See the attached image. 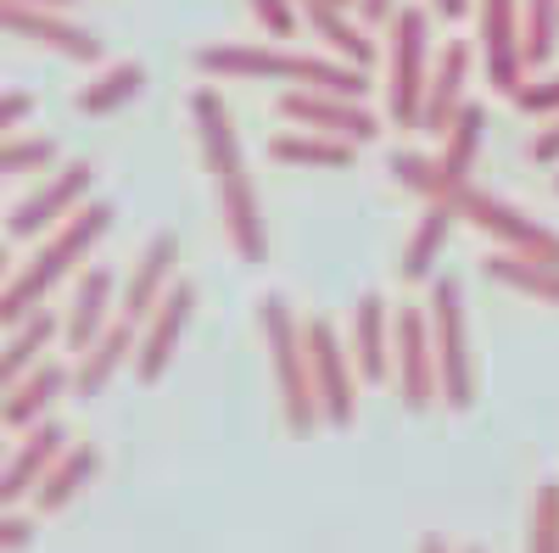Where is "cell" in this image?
Masks as SVG:
<instances>
[{"mask_svg":"<svg viewBox=\"0 0 559 553\" xmlns=\"http://www.w3.org/2000/svg\"><path fill=\"white\" fill-rule=\"evenodd\" d=\"M191 123H197V141H202V163H207V179H213V202H218L229 247H236L241 263H263L269 257L263 202H258V184H252L241 134H236V112L224 107V96L213 84H202L191 96Z\"/></svg>","mask_w":559,"mask_h":553,"instance_id":"cell-1","label":"cell"},{"mask_svg":"<svg viewBox=\"0 0 559 553\" xmlns=\"http://www.w3.org/2000/svg\"><path fill=\"white\" fill-rule=\"evenodd\" d=\"M107 229H112V202H84L73 218H62L51 236L34 247V257L23 268H12V280L0 286V325L12 330V325H23V318H34L45 308V297H51L68 274L107 241Z\"/></svg>","mask_w":559,"mask_h":553,"instance_id":"cell-2","label":"cell"},{"mask_svg":"<svg viewBox=\"0 0 559 553\" xmlns=\"http://www.w3.org/2000/svg\"><path fill=\"white\" fill-rule=\"evenodd\" d=\"M202 79H269V84H297V89H336V96L364 101V68L342 57H302V51H280V45H202L197 51Z\"/></svg>","mask_w":559,"mask_h":553,"instance_id":"cell-3","label":"cell"},{"mask_svg":"<svg viewBox=\"0 0 559 553\" xmlns=\"http://www.w3.org/2000/svg\"><path fill=\"white\" fill-rule=\"evenodd\" d=\"M258 336L269 352V375L280 392V413H286V431L308 436L319 420V397H313V375H308V347H302V325L286 297H263L258 302Z\"/></svg>","mask_w":559,"mask_h":553,"instance_id":"cell-4","label":"cell"},{"mask_svg":"<svg viewBox=\"0 0 559 553\" xmlns=\"http://www.w3.org/2000/svg\"><path fill=\"white\" fill-rule=\"evenodd\" d=\"M481 134H487V112H481L476 101H464L459 118H453L448 134H442V152H437V157L392 152V157H386V173H392V184H403V191L426 196V202H442L453 184H471L476 157H481Z\"/></svg>","mask_w":559,"mask_h":553,"instance_id":"cell-5","label":"cell"},{"mask_svg":"<svg viewBox=\"0 0 559 553\" xmlns=\"http://www.w3.org/2000/svg\"><path fill=\"white\" fill-rule=\"evenodd\" d=\"M426 325H431V352H437V392L453 413H464L476 402V352H471V318H464V286L453 274L431 280Z\"/></svg>","mask_w":559,"mask_h":553,"instance_id":"cell-6","label":"cell"},{"mask_svg":"<svg viewBox=\"0 0 559 553\" xmlns=\"http://www.w3.org/2000/svg\"><path fill=\"white\" fill-rule=\"evenodd\" d=\"M431 84V17L426 7H397L386 17V118L397 129H419Z\"/></svg>","mask_w":559,"mask_h":553,"instance_id":"cell-7","label":"cell"},{"mask_svg":"<svg viewBox=\"0 0 559 553\" xmlns=\"http://www.w3.org/2000/svg\"><path fill=\"white\" fill-rule=\"evenodd\" d=\"M442 202L459 213V224L481 229L498 252H521V257H537V263H559V236H554L543 218L521 213L515 202H503L492 191H476V184H453Z\"/></svg>","mask_w":559,"mask_h":553,"instance_id":"cell-8","label":"cell"},{"mask_svg":"<svg viewBox=\"0 0 559 553\" xmlns=\"http://www.w3.org/2000/svg\"><path fill=\"white\" fill-rule=\"evenodd\" d=\"M302 347H308V375H313V397H319V420L331 431H347L358 420V369L347 341L336 336L331 318H308L302 325Z\"/></svg>","mask_w":559,"mask_h":553,"instance_id":"cell-9","label":"cell"},{"mask_svg":"<svg viewBox=\"0 0 559 553\" xmlns=\"http://www.w3.org/2000/svg\"><path fill=\"white\" fill-rule=\"evenodd\" d=\"M90 191H96V168H90V163H62V168H51V173H45L34 191L7 213V236H12V241L51 236L62 218H73V213L90 202Z\"/></svg>","mask_w":559,"mask_h":553,"instance_id":"cell-10","label":"cell"},{"mask_svg":"<svg viewBox=\"0 0 559 553\" xmlns=\"http://www.w3.org/2000/svg\"><path fill=\"white\" fill-rule=\"evenodd\" d=\"M392 381H397V397H403L408 413H426L431 402H442L426 308H403V313H392Z\"/></svg>","mask_w":559,"mask_h":553,"instance_id":"cell-11","label":"cell"},{"mask_svg":"<svg viewBox=\"0 0 559 553\" xmlns=\"http://www.w3.org/2000/svg\"><path fill=\"white\" fill-rule=\"evenodd\" d=\"M191 318H197V286L174 280L168 297L152 308V318L140 325V341H134V381L140 386H157L168 375V363H174L185 330H191Z\"/></svg>","mask_w":559,"mask_h":553,"instance_id":"cell-12","label":"cell"},{"mask_svg":"<svg viewBox=\"0 0 559 553\" xmlns=\"http://www.w3.org/2000/svg\"><path fill=\"white\" fill-rule=\"evenodd\" d=\"M280 118L297 123V129L336 134V141H353V146H369L381 134V118L358 96H336V89H286V96H280Z\"/></svg>","mask_w":559,"mask_h":553,"instance_id":"cell-13","label":"cell"},{"mask_svg":"<svg viewBox=\"0 0 559 553\" xmlns=\"http://www.w3.org/2000/svg\"><path fill=\"white\" fill-rule=\"evenodd\" d=\"M0 34L28 39L39 51H57L68 62H102V39L84 23H73L68 12H45V7H23V0H0Z\"/></svg>","mask_w":559,"mask_h":553,"instance_id":"cell-14","label":"cell"},{"mask_svg":"<svg viewBox=\"0 0 559 553\" xmlns=\"http://www.w3.org/2000/svg\"><path fill=\"white\" fill-rule=\"evenodd\" d=\"M476 17H481V62L492 89L515 96L526 84V57H521V0H476Z\"/></svg>","mask_w":559,"mask_h":553,"instance_id":"cell-15","label":"cell"},{"mask_svg":"<svg viewBox=\"0 0 559 553\" xmlns=\"http://www.w3.org/2000/svg\"><path fill=\"white\" fill-rule=\"evenodd\" d=\"M68 447V431L57 420H39L23 431V442L0 458V509H17L23 497H34V486L45 481V470L57 465V453Z\"/></svg>","mask_w":559,"mask_h":553,"instance_id":"cell-16","label":"cell"},{"mask_svg":"<svg viewBox=\"0 0 559 553\" xmlns=\"http://www.w3.org/2000/svg\"><path fill=\"white\" fill-rule=\"evenodd\" d=\"M174 268H179V236H152L146 241V252L134 257V268H129V280H123V297H118V318H129V325H146L152 318V308L168 297V286H174Z\"/></svg>","mask_w":559,"mask_h":553,"instance_id":"cell-17","label":"cell"},{"mask_svg":"<svg viewBox=\"0 0 559 553\" xmlns=\"http://www.w3.org/2000/svg\"><path fill=\"white\" fill-rule=\"evenodd\" d=\"M112 313H118V280H112V268H102V263L84 268L79 280H73L68 313H62V341H68V352H84L90 341L112 325Z\"/></svg>","mask_w":559,"mask_h":553,"instance_id":"cell-18","label":"cell"},{"mask_svg":"<svg viewBox=\"0 0 559 553\" xmlns=\"http://www.w3.org/2000/svg\"><path fill=\"white\" fill-rule=\"evenodd\" d=\"M347 352H353V369H358L364 386H386L392 381V308L381 297H358Z\"/></svg>","mask_w":559,"mask_h":553,"instance_id":"cell-19","label":"cell"},{"mask_svg":"<svg viewBox=\"0 0 559 553\" xmlns=\"http://www.w3.org/2000/svg\"><path fill=\"white\" fill-rule=\"evenodd\" d=\"M73 392V369H62L57 358H39L28 375L12 386V397L0 402V425L7 431H28V425H39L45 413L57 408V397H68Z\"/></svg>","mask_w":559,"mask_h":553,"instance_id":"cell-20","label":"cell"},{"mask_svg":"<svg viewBox=\"0 0 559 553\" xmlns=\"http://www.w3.org/2000/svg\"><path fill=\"white\" fill-rule=\"evenodd\" d=\"M134 341H140V325H129V318H118L112 313V325L90 341L84 352H79V369H73V397H102L107 386H112V375L123 363H134Z\"/></svg>","mask_w":559,"mask_h":553,"instance_id":"cell-21","label":"cell"},{"mask_svg":"<svg viewBox=\"0 0 559 553\" xmlns=\"http://www.w3.org/2000/svg\"><path fill=\"white\" fill-rule=\"evenodd\" d=\"M464 84H471V45L453 39L448 51L431 62V84H426V107H419V129L426 134H448V123L464 107Z\"/></svg>","mask_w":559,"mask_h":553,"instance_id":"cell-22","label":"cell"},{"mask_svg":"<svg viewBox=\"0 0 559 553\" xmlns=\"http://www.w3.org/2000/svg\"><path fill=\"white\" fill-rule=\"evenodd\" d=\"M102 476V453L96 447H90V442H79V447H62L57 453V465L51 470H45V481L34 486V515H62L68 509V503L90 486V481H96Z\"/></svg>","mask_w":559,"mask_h":553,"instance_id":"cell-23","label":"cell"},{"mask_svg":"<svg viewBox=\"0 0 559 553\" xmlns=\"http://www.w3.org/2000/svg\"><path fill=\"white\" fill-rule=\"evenodd\" d=\"M481 274H487L492 286L515 291V297H532V302L559 308V263H537V257H521V252H492L481 263Z\"/></svg>","mask_w":559,"mask_h":553,"instance_id":"cell-24","label":"cell"},{"mask_svg":"<svg viewBox=\"0 0 559 553\" xmlns=\"http://www.w3.org/2000/svg\"><path fill=\"white\" fill-rule=\"evenodd\" d=\"M459 229V213L448 207V202H431L426 207V218L414 224V236L403 241V280H431L437 274V263H442V252H448V236Z\"/></svg>","mask_w":559,"mask_h":553,"instance_id":"cell-25","label":"cell"},{"mask_svg":"<svg viewBox=\"0 0 559 553\" xmlns=\"http://www.w3.org/2000/svg\"><path fill=\"white\" fill-rule=\"evenodd\" d=\"M269 157L286 163V168H353L358 146L336 141V134H319V129H286L269 141Z\"/></svg>","mask_w":559,"mask_h":553,"instance_id":"cell-26","label":"cell"},{"mask_svg":"<svg viewBox=\"0 0 559 553\" xmlns=\"http://www.w3.org/2000/svg\"><path fill=\"white\" fill-rule=\"evenodd\" d=\"M57 318L51 313H34V318H23V325H12V336H7V347H0V402H7L12 397V386L28 375V369L45 358V347H51L57 341Z\"/></svg>","mask_w":559,"mask_h":553,"instance_id":"cell-27","label":"cell"},{"mask_svg":"<svg viewBox=\"0 0 559 553\" xmlns=\"http://www.w3.org/2000/svg\"><path fill=\"white\" fill-rule=\"evenodd\" d=\"M302 17L313 23V34H319L324 45H331V51H336L342 62H353V68H369V62H376V45L364 39V28H358L353 7H342V0H308Z\"/></svg>","mask_w":559,"mask_h":553,"instance_id":"cell-28","label":"cell"},{"mask_svg":"<svg viewBox=\"0 0 559 553\" xmlns=\"http://www.w3.org/2000/svg\"><path fill=\"white\" fill-rule=\"evenodd\" d=\"M140 89H146V68H140V62H112V68H102L90 84H79L73 107H79L84 118H112V112H123L129 101H140Z\"/></svg>","mask_w":559,"mask_h":553,"instance_id":"cell-29","label":"cell"},{"mask_svg":"<svg viewBox=\"0 0 559 553\" xmlns=\"http://www.w3.org/2000/svg\"><path fill=\"white\" fill-rule=\"evenodd\" d=\"M559 39V0H521V57L526 68H543Z\"/></svg>","mask_w":559,"mask_h":553,"instance_id":"cell-30","label":"cell"},{"mask_svg":"<svg viewBox=\"0 0 559 553\" xmlns=\"http://www.w3.org/2000/svg\"><path fill=\"white\" fill-rule=\"evenodd\" d=\"M51 163H57V141H51V134H7V141H0V179L45 173Z\"/></svg>","mask_w":559,"mask_h":553,"instance_id":"cell-31","label":"cell"},{"mask_svg":"<svg viewBox=\"0 0 559 553\" xmlns=\"http://www.w3.org/2000/svg\"><path fill=\"white\" fill-rule=\"evenodd\" d=\"M526 553H559V481H543L526 520Z\"/></svg>","mask_w":559,"mask_h":553,"instance_id":"cell-32","label":"cell"},{"mask_svg":"<svg viewBox=\"0 0 559 553\" xmlns=\"http://www.w3.org/2000/svg\"><path fill=\"white\" fill-rule=\"evenodd\" d=\"M247 7H252V17H258L263 34H274V39H292L297 34V0H247Z\"/></svg>","mask_w":559,"mask_h":553,"instance_id":"cell-33","label":"cell"},{"mask_svg":"<svg viewBox=\"0 0 559 553\" xmlns=\"http://www.w3.org/2000/svg\"><path fill=\"white\" fill-rule=\"evenodd\" d=\"M515 107L532 112V118L559 112V73H554V79H537V84H521V89H515Z\"/></svg>","mask_w":559,"mask_h":553,"instance_id":"cell-34","label":"cell"},{"mask_svg":"<svg viewBox=\"0 0 559 553\" xmlns=\"http://www.w3.org/2000/svg\"><path fill=\"white\" fill-rule=\"evenodd\" d=\"M526 157H532L537 168H559V112L543 118V129L526 141Z\"/></svg>","mask_w":559,"mask_h":553,"instance_id":"cell-35","label":"cell"},{"mask_svg":"<svg viewBox=\"0 0 559 553\" xmlns=\"http://www.w3.org/2000/svg\"><path fill=\"white\" fill-rule=\"evenodd\" d=\"M34 112V96H23V89H0V141H7L12 129H23Z\"/></svg>","mask_w":559,"mask_h":553,"instance_id":"cell-36","label":"cell"},{"mask_svg":"<svg viewBox=\"0 0 559 553\" xmlns=\"http://www.w3.org/2000/svg\"><path fill=\"white\" fill-rule=\"evenodd\" d=\"M34 542V520L12 515V509H0V553H23Z\"/></svg>","mask_w":559,"mask_h":553,"instance_id":"cell-37","label":"cell"},{"mask_svg":"<svg viewBox=\"0 0 559 553\" xmlns=\"http://www.w3.org/2000/svg\"><path fill=\"white\" fill-rule=\"evenodd\" d=\"M353 7H358L364 23H386V17L397 12V0H353Z\"/></svg>","mask_w":559,"mask_h":553,"instance_id":"cell-38","label":"cell"},{"mask_svg":"<svg viewBox=\"0 0 559 553\" xmlns=\"http://www.w3.org/2000/svg\"><path fill=\"white\" fill-rule=\"evenodd\" d=\"M431 12L437 17H464V12H471V0H431Z\"/></svg>","mask_w":559,"mask_h":553,"instance_id":"cell-39","label":"cell"},{"mask_svg":"<svg viewBox=\"0 0 559 553\" xmlns=\"http://www.w3.org/2000/svg\"><path fill=\"white\" fill-rule=\"evenodd\" d=\"M23 7H45V12H68L73 0H23Z\"/></svg>","mask_w":559,"mask_h":553,"instance_id":"cell-40","label":"cell"},{"mask_svg":"<svg viewBox=\"0 0 559 553\" xmlns=\"http://www.w3.org/2000/svg\"><path fill=\"white\" fill-rule=\"evenodd\" d=\"M7 280H12V252L0 247V286H7Z\"/></svg>","mask_w":559,"mask_h":553,"instance_id":"cell-41","label":"cell"},{"mask_svg":"<svg viewBox=\"0 0 559 553\" xmlns=\"http://www.w3.org/2000/svg\"><path fill=\"white\" fill-rule=\"evenodd\" d=\"M302 7H308V0H297V12H302Z\"/></svg>","mask_w":559,"mask_h":553,"instance_id":"cell-42","label":"cell"},{"mask_svg":"<svg viewBox=\"0 0 559 553\" xmlns=\"http://www.w3.org/2000/svg\"><path fill=\"white\" fill-rule=\"evenodd\" d=\"M554 191H559V173H554Z\"/></svg>","mask_w":559,"mask_h":553,"instance_id":"cell-43","label":"cell"},{"mask_svg":"<svg viewBox=\"0 0 559 553\" xmlns=\"http://www.w3.org/2000/svg\"><path fill=\"white\" fill-rule=\"evenodd\" d=\"M464 553H481V548H464Z\"/></svg>","mask_w":559,"mask_h":553,"instance_id":"cell-44","label":"cell"},{"mask_svg":"<svg viewBox=\"0 0 559 553\" xmlns=\"http://www.w3.org/2000/svg\"><path fill=\"white\" fill-rule=\"evenodd\" d=\"M0 453H7V442H0Z\"/></svg>","mask_w":559,"mask_h":553,"instance_id":"cell-45","label":"cell"},{"mask_svg":"<svg viewBox=\"0 0 559 553\" xmlns=\"http://www.w3.org/2000/svg\"><path fill=\"white\" fill-rule=\"evenodd\" d=\"M342 7H353V0H342Z\"/></svg>","mask_w":559,"mask_h":553,"instance_id":"cell-46","label":"cell"}]
</instances>
